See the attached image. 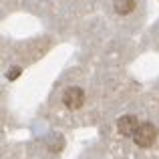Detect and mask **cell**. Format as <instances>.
<instances>
[{
	"mask_svg": "<svg viewBox=\"0 0 159 159\" xmlns=\"http://www.w3.org/2000/svg\"><path fill=\"white\" fill-rule=\"evenodd\" d=\"M133 139H135V143L139 145V147H149V145H153V143H155V139H157V129H155V125H151V123H141L139 127H137Z\"/></svg>",
	"mask_w": 159,
	"mask_h": 159,
	"instance_id": "cell-1",
	"label": "cell"
},
{
	"mask_svg": "<svg viewBox=\"0 0 159 159\" xmlns=\"http://www.w3.org/2000/svg\"><path fill=\"white\" fill-rule=\"evenodd\" d=\"M62 103H65L69 109H81L83 103H85V93H83V89H79V87H70V89L65 91V95H62Z\"/></svg>",
	"mask_w": 159,
	"mask_h": 159,
	"instance_id": "cell-2",
	"label": "cell"
},
{
	"mask_svg": "<svg viewBox=\"0 0 159 159\" xmlns=\"http://www.w3.org/2000/svg\"><path fill=\"white\" fill-rule=\"evenodd\" d=\"M137 127H139V123H137V119L133 115H125L117 121V131L125 137H133L135 131H137Z\"/></svg>",
	"mask_w": 159,
	"mask_h": 159,
	"instance_id": "cell-3",
	"label": "cell"
},
{
	"mask_svg": "<svg viewBox=\"0 0 159 159\" xmlns=\"http://www.w3.org/2000/svg\"><path fill=\"white\" fill-rule=\"evenodd\" d=\"M135 8V0H115V12L117 14H129Z\"/></svg>",
	"mask_w": 159,
	"mask_h": 159,
	"instance_id": "cell-4",
	"label": "cell"
},
{
	"mask_svg": "<svg viewBox=\"0 0 159 159\" xmlns=\"http://www.w3.org/2000/svg\"><path fill=\"white\" fill-rule=\"evenodd\" d=\"M18 75H20V69H18V66H14V69L8 70V79H10V81H14V79L18 77Z\"/></svg>",
	"mask_w": 159,
	"mask_h": 159,
	"instance_id": "cell-5",
	"label": "cell"
}]
</instances>
